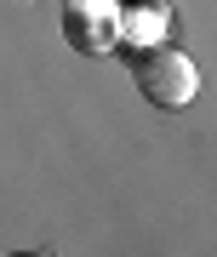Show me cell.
<instances>
[{
    "mask_svg": "<svg viewBox=\"0 0 217 257\" xmlns=\"http://www.w3.org/2000/svg\"><path fill=\"white\" fill-rule=\"evenodd\" d=\"M120 35H126L132 46H160V12L143 6V12H132V23L120 18Z\"/></svg>",
    "mask_w": 217,
    "mask_h": 257,
    "instance_id": "obj_3",
    "label": "cell"
},
{
    "mask_svg": "<svg viewBox=\"0 0 217 257\" xmlns=\"http://www.w3.org/2000/svg\"><path fill=\"white\" fill-rule=\"evenodd\" d=\"M132 80H137V92H143L149 109H189L194 92H200V69H194V57L189 52H177V46H143L137 52V63H132Z\"/></svg>",
    "mask_w": 217,
    "mask_h": 257,
    "instance_id": "obj_1",
    "label": "cell"
},
{
    "mask_svg": "<svg viewBox=\"0 0 217 257\" xmlns=\"http://www.w3.org/2000/svg\"><path fill=\"white\" fill-rule=\"evenodd\" d=\"M103 0H69V40L86 52H108L120 40V18H103Z\"/></svg>",
    "mask_w": 217,
    "mask_h": 257,
    "instance_id": "obj_2",
    "label": "cell"
}]
</instances>
